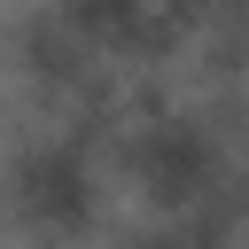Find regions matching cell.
Segmentation results:
<instances>
[{"label": "cell", "mask_w": 249, "mask_h": 249, "mask_svg": "<svg viewBox=\"0 0 249 249\" xmlns=\"http://www.w3.org/2000/svg\"><path fill=\"white\" fill-rule=\"evenodd\" d=\"M109 218V156L86 124L39 117L0 156V226L31 249H86Z\"/></svg>", "instance_id": "obj_1"}]
</instances>
